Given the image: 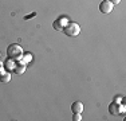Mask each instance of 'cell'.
Returning <instances> with one entry per match:
<instances>
[{"mask_svg": "<svg viewBox=\"0 0 126 121\" xmlns=\"http://www.w3.org/2000/svg\"><path fill=\"white\" fill-rule=\"evenodd\" d=\"M26 67H27V65L23 60H16V66H15V69H14V73L15 74H23V73L26 71Z\"/></svg>", "mask_w": 126, "mask_h": 121, "instance_id": "obj_5", "label": "cell"}, {"mask_svg": "<svg viewBox=\"0 0 126 121\" xmlns=\"http://www.w3.org/2000/svg\"><path fill=\"white\" fill-rule=\"evenodd\" d=\"M113 5L110 3V0H102V3L99 4V11L102 14H110V12L113 11Z\"/></svg>", "mask_w": 126, "mask_h": 121, "instance_id": "obj_4", "label": "cell"}, {"mask_svg": "<svg viewBox=\"0 0 126 121\" xmlns=\"http://www.w3.org/2000/svg\"><path fill=\"white\" fill-rule=\"evenodd\" d=\"M68 22H70V20H68L66 16H61V18H58V19L54 22L52 27L56 30V31H63V28L68 24Z\"/></svg>", "mask_w": 126, "mask_h": 121, "instance_id": "obj_3", "label": "cell"}, {"mask_svg": "<svg viewBox=\"0 0 126 121\" xmlns=\"http://www.w3.org/2000/svg\"><path fill=\"white\" fill-rule=\"evenodd\" d=\"M119 1H121V0H110V3H111V4H118Z\"/></svg>", "mask_w": 126, "mask_h": 121, "instance_id": "obj_12", "label": "cell"}, {"mask_svg": "<svg viewBox=\"0 0 126 121\" xmlns=\"http://www.w3.org/2000/svg\"><path fill=\"white\" fill-rule=\"evenodd\" d=\"M3 67H4V63H1V62H0V73H3V71H4V70H3Z\"/></svg>", "mask_w": 126, "mask_h": 121, "instance_id": "obj_13", "label": "cell"}, {"mask_svg": "<svg viewBox=\"0 0 126 121\" xmlns=\"http://www.w3.org/2000/svg\"><path fill=\"white\" fill-rule=\"evenodd\" d=\"M73 120H74V121H80V120H82V116H80V113H74Z\"/></svg>", "mask_w": 126, "mask_h": 121, "instance_id": "obj_11", "label": "cell"}, {"mask_svg": "<svg viewBox=\"0 0 126 121\" xmlns=\"http://www.w3.org/2000/svg\"><path fill=\"white\" fill-rule=\"evenodd\" d=\"M15 66H16V60L12 59V58H8L7 60H5V63H4V67L7 69L8 71H14Z\"/></svg>", "mask_w": 126, "mask_h": 121, "instance_id": "obj_8", "label": "cell"}, {"mask_svg": "<svg viewBox=\"0 0 126 121\" xmlns=\"http://www.w3.org/2000/svg\"><path fill=\"white\" fill-rule=\"evenodd\" d=\"M7 54H8V58H12L15 60H19L22 59L23 57V48L19 46V44H11L7 48Z\"/></svg>", "mask_w": 126, "mask_h": 121, "instance_id": "obj_1", "label": "cell"}, {"mask_svg": "<svg viewBox=\"0 0 126 121\" xmlns=\"http://www.w3.org/2000/svg\"><path fill=\"white\" fill-rule=\"evenodd\" d=\"M71 110H73V113H82L83 112V104L79 101L74 102V104L71 105Z\"/></svg>", "mask_w": 126, "mask_h": 121, "instance_id": "obj_7", "label": "cell"}, {"mask_svg": "<svg viewBox=\"0 0 126 121\" xmlns=\"http://www.w3.org/2000/svg\"><path fill=\"white\" fill-rule=\"evenodd\" d=\"M22 60L26 63V65H27V63H30V62L32 60V54H30V53H27V54H23V57H22Z\"/></svg>", "mask_w": 126, "mask_h": 121, "instance_id": "obj_10", "label": "cell"}, {"mask_svg": "<svg viewBox=\"0 0 126 121\" xmlns=\"http://www.w3.org/2000/svg\"><path fill=\"white\" fill-rule=\"evenodd\" d=\"M10 81H11V73H8V71L0 73V82L7 83V82H10Z\"/></svg>", "mask_w": 126, "mask_h": 121, "instance_id": "obj_9", "label": "cell"}, {"mask_svg": "<svg viewBox=\"0 0 126 121\" xmlns=\"http://www.w3.org/2000/svg\"><path fill=\"white\" fill-rule=\"evenodd\" d=\"M109 112L113 114V116H118L121 113V106L118 105V102H111L109 105Z\"/></svg>", "mask_w": 126, "mask_h": 121, "instance_id": "obj_6", "label": "cell"}, {"mask_svg": "<svg viewBox=\"0 0 126 121\" xmlns=\"http://www.w3.org/2000/svg\"><path fill=\"white\" fill-rule=\"evenodd\" d=\"M63 32L67 36H77V35H79V32H80V27H79V24L75 23V22H68V24L63 28Z\"/></svg>", "mask_w": 126, "mask_h": 121, "instance_id": "obj_2", "label": "cell"}, {"mask_svg": "<svg viewBox=\"0 0 126 121\" xmlns=\"http://www.w3.org/2000/svg\"><path fill=\"white\" fill-rule=\"evenodd\" d=\"M0 55H1V54H0Z\"/></svg>", "mask_w": 126, "mask_h": 121, "instance_id": "obj_14", "label": "cell"}]
</instances>
